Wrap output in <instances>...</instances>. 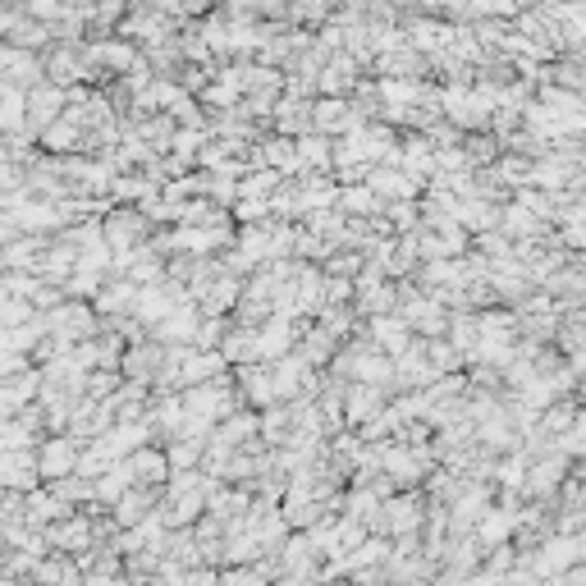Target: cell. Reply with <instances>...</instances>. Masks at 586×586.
<instances>
[{
    "label": "cell",
    "instance_id": "obj_11",
    "mask_svg": "<svg viewBox=\"0 0 586 586\" xmlns=\"http://www.w3.org/2000/svg\"><path fill=\"white\" fill-rule=\"evenodd\" d=\"M307 165H316V170H330V165H335L330 161V142L316 138V133L298 142V170H307Z\"/></svg>",
    "mask_w": 586,
    "mask_h": 586
},
{
    "label": "cell",
    "instance_id": "obj_15",
    "mask_svg": "<svg viewBox=\"0 0 586 586\" xmlns=\"http://www.w3.org/2000/svg\"><path fill=\"white\" fill-rule=\"evenodd\" d=\"M51 541H55V545H74V550H87V541H92V527H87V518L60 522V527L51 532Z\"/></svg>",
    "mask_w": 586,
    "mask_h": 586
},
{
    "label": "cell",
    "instance_id": "obj_16",
    "mask_svg": "<svg viewBox=\"0 0 586 586\" xmlns=\"http://www.w3.org/2000/svg\"><path fill=\"white\" fill-rule=\"evenodd\" d=\"M55 92H33V101H28V106H33V124L37 129H46V124H51V115H55Z\"/></svg>",
    "mask_w": 586,
    "mask_h": 586
},
{
    "label": "cell",
    "instance_id": "obj_17",
    "mask_svg": "<svg viewBox=\"0 0 586 586\" xmlns=\"http://www.w3.org/2000/svg\"><path fill=\"white\" fill-rule=\"evenodd\" d=\"M74 138H78L74 120H65V124H55V129H51V124H46V147H55V152H65V147H69V142H74Z\"/></svg>",
    "mask_w": 586,
    "mask_h": 586
},
{
    "label": "cell",
    "instance_id": "obj_5",
    "mask_svg": "<svg viewBox=\"0 0 586 586\" xmlns=\"http://www.w3.org/2000/svg\"><path fill=\"white\" fill-rule=\"evenodd\" d=\"M101 234H106V243L115 252H129V248H138V239L147 234V220H138L133 211H124V216L106 220V229H101Z\"/></svg>",
    "mask_w": 586,
    "mask_h": 586
},
{
    "label": "cell",
    "instance_id": "obj_8",
    "mask_svg": "<svg viewBox=\"0 0 586 586\" xmlns=\"http://www.w3.org/2000/svg\"><path fill=\"white\" fill-rule=\"evenodd\" d=\"M147 509H152L147 486H138V490H129V495H120V500H115V518H120L124 527H133L138 518H147Z\"/></svg>",
    "mask_w": 586,
    "mask_h": 586
},
{
    "label": "cell",
    "instance_id": "obj_7",
    "mask_svg": "<svg viewBox=\"0 0 586 586\" xmlns=\"http://www.w3.org/2000/svg\"><path fill=\"white\" fill-rule=\"evenodd\" d=\"M51 326L60 339H83L87 330H92V316L83 312V307H65V312H55L51 316Z\"/></svg>",
    "mask_w": 586,
    "mask_h": 586
},
{
    "label": "cell",
    "instance_id": "obj_1",
    "mask_svg": "<svg viewBox=\"0 0 586 586\" xmlns=\"http://www.w3.org/2000/svg\"><path fill=\"white\" fill-rule=\"evenodd\" d=\"M422 527V500L417 495H385L380 500V522L376 532H390V536H408Z\"/></svg>",
    "mask_w": 586,
    "mask_h": 586
},
{
    "label": "cell",
    "instance_id": "obj_12",
    "mask_svg": "<svg viewBox=\"0 0 586 586\" xmlns=\"http://www.w3.org/2000/svg\"><path fill=\"white\" fill-rule=\"evenodd\" d=\"M335 202L348 211V216H371V211L380 207V197L371 193V188H339Z\"/></svg>",
    "mask_w": 586,
    "mask_h": 586
},
{
    "label": "cell",
    "instance_id": "obj_6",
    "mask_svg": "<svg viewBox=\"0 0 586 586\" xmlns=\"http://www.w3.org/2000/svg\"><path fill=\"white\" fill-rule=\"evenodd\" d=\"M69 467H74V440H55V445H46V454L37 458V472H42V477H65Z\"/></svg>",
    "mask_w": 586,
    "mask_h": 586
},
{
    "label": "cell",
    "instance_id": "obj_3",
    "mask_svg": "<svg viewBox=\"0 0 586 586\" xmlns=\"http://www.w3.org/2000/svg\"><path fill=\"white\" fill-rule=\"evenodd\" d=\"M124 467H129V481L133 486H161L165 477H170V458L161 454V449H129V458H124Z\"/></svg>",
    "mask_w": 586,
    "mask_h": 586
},
{
    "label": "cell",
    "instance_id": "obj_4",
    "mask_svg": "<svg viewBox=\"0 0 586 586\" xmlns=\"http://www.w3.org/2000/svg\"><path fill=\"white\" fill-rule=\"evenodd\" d=\"M380 408H385V394H380V385H367V380H358V385L348 390V399H344V417L353 426L371 422Z\"/></svg>",
    "mask_w": 586,
    "mask_h": 586
},
{
    "label": "cell",
    "instance_id": "obj_13",
    "mask_svg": "<svg viewBox=\"0 0 586 586\" xmlns=\"http://www.w3.org/2000/svg\"><path fill=\"white\" fill-rule=\"evenodd\" d=\"M280 129L284 133H303V129H312V106L307 101H280Z\"/></svg>",
    "mask_w": 586,
    "mask_h": 586
},
{
    "label": "cell",
    "instance_id": "obj_14",
    "mask_svg": "<svg viewBox=\"0 0 586 586\" xmlns=\"http://www.w3.org/2000/svg\"><path fill=\"white\" fill-rule=\"evenodd\" d=\"M156 367H165L161 348H133V353H129V376L133 380H152Z\"/></svg>",
    "mask_w": 586,
    "mask_h": 586
},
{
    "label": "cell",
    "instance_id": "obj_2",
    "mask_svg": "<svg viewBox=\"0 0 586 586\" xmlns=\"http://www.w3.org/2000/svg\"><path fill=\"white\" fill-rule=\"evenodd\" d=\"M371 344L376 348H385V353H390V358H399L403 348L413 344V326H408V321H403L399 312H380V316H371Z\"/></svg>",
    "mask_w": 586,
    "mask_h": 586
},
{
    "label": "cell",
    "instance_id": "obj_10",
    "mask_svg": "<svg viewBox=\"0 0 586 586\" xmlns=\"http://www.w3.org/2000/svg\"><path fill=\"white\" fill-rule=\"evenodd\" d=\"M33 458L28 454H19V449H5V458H0V481L5 486H23V481L33 477Z\"/></svg>",
    "mask_w": 586,
    "mask_h": 586
},
{
    "label": "cell",
    "instance_id": "obj_9",
    "mask_svg": "<svg viewBox=\"0 0 586 586\" xmlns=\"http://www.w3.org/2000/svg\"><path fill=\"white\" fill-rule=\"evenodd\" d=\"M133 298H138V284L120 280V284H106L97 303H101V312H133Z\"/></svg>",
    "mask_w": 586,
    "mask_h": 586
}]
</instances>
